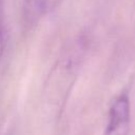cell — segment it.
<instances>
[{
  "instance_id": "1",
  "label": "cell",
  "mask_w": 135,
  "mask_h": 135,
  "mask_svg": "<svg viewBox=\"0 0 135 135\" xmlns=\"http://www.w3.org/2000/svg\"><path fill=\"white\" fill-rule=\"evenodd\" d=\"M130 119V102L126 95H120L113 102L107 128V135H111L123 128L128 127Z\"/></svg>"
},
{
  "instance_id": "2",
  "label": "cell",
  "mask_w": 135,
  "mask_h": 135,
  "mask_svg": "<svg viewBox=\"0 0 135 135\" xmlns=\"http://www.w3.org/2000/svg\"><path fill=\"white\" fill-rule=\"evenodd\" d=\"M50 0H23L24 16L28 21L39 19L46 11Z\"/></svg>"
},
{
  "instance_id": "3",
  "label": "cell",
  "mask_w": 135,
  "mask_h": 135,
  "mask_svg": "<svg viewBox=\"0 0 135 135\" xmlns=\"http://www.w3.org/2000/svg\"><path fill=\"white\" fill-rule=\"evenodd\" d=\"M3 31H2V15H1V7H0V59L3 53Z\"/></svg>"
}]
</instances>
